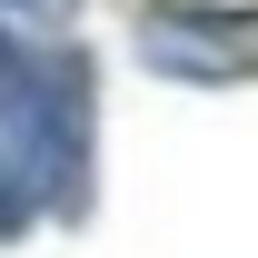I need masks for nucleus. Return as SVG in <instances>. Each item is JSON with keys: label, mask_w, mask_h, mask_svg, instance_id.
<instances>
[{"label": "nucleus", "mask_w": 258, "mask_h": 258, "mask_svg": "<svg viewBox=\"0 0 258 258\" xmlns=\"http://www.w3.org/2000/svg\"><path fill=\"white\" fill-rule=\"evenodd\" d=\"M20 219H30V199L10 189V169H0V238H10V228H20Z\"/></svg>", "instance_id": "obj_3"}, {"label": "nucleus", "mask_w": 258, "mask_h": 258, "mask_svg": "<svg viewBox=\"0 0 258 258\" xmlns=\"http://www.w3.org/2000/svg\"><path fill=\"white\" fill-rule=\"evenodd\" d=\"M0 10H20L30 30H70V20H80V0H0Z\"/></svg>", "instance_id": "obj_2"}, {"label": "nucleus", "mask_w": 258, "mask_h": 258, "mask_svg": "<svg viewBox=\"0 0 258 258\" xmlns=\"http://www.w3.org/2000/svg\"><path fill=\"white\" fill-rule=\"evenodd\" d=\"M139 60L199 90H228L258 70V0L219 10V0H149L139 10Z\"/></svg>", "instance_id": "obj_1"}]
</instances>
